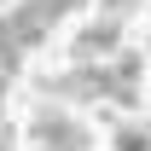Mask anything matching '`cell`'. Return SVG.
Here are the masks:
<instances>
[{
    "mask_svg": "<svg viewBox=\"0 0 151 151\" xmlns=\"http://www.w3.org/2000/svg\"><path fill=\"white\" fill-rule=\"evenodd\" d=\"M134 76H139V58L122 52L116 64H105V70L58 76V81H52V93H76V99H122V105H134Z\"/></svg>",
    "mask_w": 151,
    "mask_h": 151,
    "instance_id": "cell-1",
    "label": "cell"
},
{
    "mask_svg": "<svg viewBox=\"0 0 151 151\" xmlns=\"http://www.w3.org/2000/svg\"><path fill=\"white\" fill-rule=\"evenodd\" d=\"M116 151H151V139L139 128H116Z\"/></svg>",
    "mask_w": 151,
    "mask_h": 151,
    "instance_id": "cell-4",
    "label": "cell"
},
{
    "mask_svg": "<svg viewBox=\"0 0 151 151\" xmlns=\"http://www.w3.org/2000/svg\"><path fill=\"white\" fill-rule=\"evenodd\" d=\"M29 128H35V139H52L58 151H87V134L76 128L70 116H58V111H41Z\"/></svg>",
    "mask_w": 151,
    "mask_h": 151,
    "instance_id": "cell-3",
    "label": "cell"
},
{
    "mask_svg": "<svg viewBox=\"0 0 151 151\" xmlns=\"http://www.w3.org/2000/svg\"><path fill=\"white\" fill-rule=\"evenodd\" d=\"M81 0H29V6H18L12 18H6V29H12V41L18 47H41L47 41V29H52L58 18H70Z\"/></svg>",
    "mask_w": 151,
    "mask_h": 151,
    "instance_id": "cell-2",
    "label": "cell"
},
{
    "mask_svg": "<svg viewBox=\"0 0 151 151\" xmlns=\"http://www.w3.org/2000/svg\"><path fill=\"white\" fill-rule=\"evenodd\" d=\"M0 99H6V76H0ZM0 151H6V122H0Z\"/></svg>",
    "mask_w": 151,
    "mask_h": 151,
    "instance_id": "cell-5",
    "label": "cell"
}]
</instances>
